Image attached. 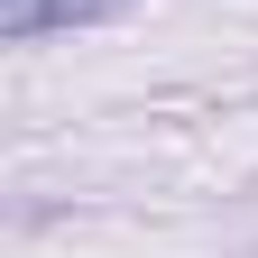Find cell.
Segmentation results:
<instances>
[{
	"label": "cell",
	"mask_w": 258,
	"mask_h": 258,
	"mask_svg": "<svg viewBox=\"0 0 258 258\" xmlns=\"http://www.w3.org/2000/svg\"><path fill=\"white\" fill-rule=\"evenodd\" d=\"M102 10H120V0H0V37H46V28H92Z\"/></svg>",
	"instance_id": "obj_1"
}]
</instances>
